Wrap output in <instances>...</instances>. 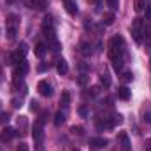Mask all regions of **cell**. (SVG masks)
Instances as JSON below:
<instances>
[{"instance_id":"7c38bea8","label":"cell","mask_w":151,"mask_h":151,"mask_svg":"<svg viewBox=\"0 0 151 151\" xmlns=\"http://www.w3.org/2000/svg\"><path fill=\"white\" fill-rule=\"evenodd\" d=\"M46 51H47V46H46V44L39 42L37 46H35V56H39V58H44Z\"/></svg>"},{"instance_id":"6da1fadb","label":"cell","mask_w":151,"mask_h":151,"mask_svg":"<svg viewBox=\"0 0 151 151\" xmlns=\"http://www.w3.org/2000/svg\"><path fill=\"white\" fill-rule=\"evenodd\" d=\"M123 51H125V40L121 35H116L111 40V49H109V56L111 60H116V58H123Z\"/></svg>"},{"instance_id":"7402d4cb","label":"cell","mask_w":151,"mask_h":151,"mask_svg":"<svg viewBox=\"0 0 151 151\" xmlns=\"http://www.w3.org/2000/svg\"><path fill=\"white\" fill-rule=\"evenodd\" d=\"M142 34H144V37L151 39V23H144V27H142Z\"/></svg>"},{"instance_id":"9a60e30c","label":"cell","mask_w":151,"mask_h":151,"mask_svg":"<svg viewBox=\"0 0 151 151\" xmlns=\"http://www.w3.org/2000/svg\"><path fill=\"white\" fill-rule=\"evenodd\" d=\"M65 9L69 14H76L77 12V5H76L74 0H65Z\"/></svg>"},{"instance_id":"ba28073f","label":"cell","mask_w":151,"mask_h":151,"mask_svg":"<svg viewBox=\"0 0 151 151\" xmlns=\"http://www.w3.org/2000/svg\"><path fill=\"white\" fill-rule=\"evenodd\" d=\"M56 70H58V74H62V76H65L69 72V65H67V62H65L63 58L56 62Z\"/></svg>"},{"instance_id":"ffe728a7","label":"cell","mask_w":151,"mask_h":151,"mask_svg":"<svg viewBox=\"0 0 151 151\" xmlns=\"http://www.w3.org/2000/svg\"><path fill=\"white\" fill-rule=\"evenodd\" d=\"M144 4H146L144 0H135V2H134V7H135V11H137V12L144 11V9H146V5H144Z\"/></svg>"},{"instance_id":"ac0fdd59","label":"cell","mask_w":151,"mask_h":151,"mask_svg":"<svg viewBox=\"0 0 151 151\" xmlns=\"http://www.w3.org/2000/svg\"><path fill=\"white\" fill-rule=\"evenodd\" d=\"M102 23H104V25H113V23H114V14H113V12H106V14H104Z\"/></svg>"},{"instance_id":"d4e9b609","label":"cell","mask_w":151,"mask_h":151,"mask_svg":"<svg viewBox=\"0 0 151 151\" xmlns=\"http://www.w3.org/2000/svg\"><path fill=\"white\" fill-rule=\"evenodd\" d=\"M70 132H74V134H77V135H81V134H83V127H72Z\"/></svg>"},{"instance_id":"4316f807","label":"cell","mask_w":151,"mask_h":151,"mask_svg":"<svg viewBox=\"0 0 151 151\" xmlns=\"http://www.w3.org/2000/svg\"><path fill=\"white\" fill-rule=\"evenodd\" d=\"M144 121L146 123H151V111H148V113L144 114Z\"/></svg>"},{"instance_id":"d6986e66","label":"cell","mask_w":151,"mask_h":151,"mask_svg":"<svg viewBox=\"0 0 151 151\" xmlns=\"http://www.w3.org/2000/svg\"><path fill=\"white\" fill-rule=\"evenodd\" d=\"M100 83H102L106 88H107V86H111V77H109V74H106V72H104V74H100Z\"/></svg>"},{"instance_id":"9c48e42d","label":"cell","mask_w":151,"mask_h":151,"mask_svg":"<svg viewBox=\"0 0 151 151\" xmlns=\"http://www.w3.org/2000/svg\"><path fill=\"white\" fill-rule=\"evenodd\" d=\"M90 142H91V146H95V148H99V150H102V148L107 146V139H104V137H95V139H91Z\"/></svg>"},{"instance_id":"52a82bcc","label":"cell","mask_w":151,"mask_h":151,"mask_svg":"<svg viewBox=\"0 0 151 151\" xmlns=\"http://www.w3.org/2000/svg\"><path fill=\"white\" fill-rule=\"evenodd\" d=\"M14 135H16V132H14L11 127H7V128H4V130H2V134H0V139H2V141H11Z\"/></svg>"},{"instance_id":"5b68a950","label":"cell","mask_w":151,"mask_h":151,"mask_svg":"<svg viewBox=\"0 0 151 151\" xmlns=\"http://www.w3.org/2000/svg\"><path fill=\"white\" fill-rule=\"evenodd\" d=\"M27 72H28V63L27 62H19L18 67H16V70H14L16 77H23V76H27Z\"/></svg>"},{"instance_id":"3957f363","label":"cell","mask_w":151,"mask_h":151,"mask_svg":"<svg viewBox=\"0 0 151 151\" xmlns=\"http://www.w3.org/2000/svg\"><path fill=\"white\" fill-rule=\"evenodd\" d=\"M32 137H34V141L40 144L42 142V139H44V128H42V123L37 121L35 125H34V132H32Z\"/></svg>"},{"instance_id":"e0dca14e","label":"cell","mask_w":151,"mask_h":151,"mask_svg":"<svg viewBox=\"0 0 151 151\" xmlns=\"http://www.w3.org/2000/svg\"><path fill=\"white\" fill-rule=\"evenodd\" d=\"M113 69L116 72H121L123 70V58H116L113 60Z\"/></svg>"},{"instance_id":"5bb4252c","label":"cell","mask_w":151,"mask_h":151,"mask_svg":"<svg viewBox=\"0 0 151 151\" xmlns=\"http://www.w3.org/2000/svg\"><path fill=\"white\" fill-rule=\"evenodd\" d=\"M28 4H30V7H34L37 11H42L46 7V0H28Z\"/></svg>"},{"instance_id":"83f0119b","label":"cell","mask_w":151,"mask_h":151,"mask_svg":"<svg viewBox=\"0 0 151 151\" xmlns=\"http://www.w3.org/2000/svg\"><path fill=\"white\" fill-rule=\"evenodd\" d=\"M90 90H91L90 93H91L93 97H95V95H99V86H93V88H90Z\"/></svg>"},{"instance_id":"4dcf8cb0","label":"cell","mask_w":151,"mask_h":151,"mask_svg":"<svg viewBox=\"0 0 151 151\" xmlns=\"http://www.w3.org/2000/svg\"><path fill=\"white\" fill-rule=\"evenodd\" d=\"M77 69H79V70H88V65H86V63H79Z\"/></svg>"},{"instance_id":"8992f818","label":"cell","mask_w":151,"mask_h":151,"mask_svg":"<svg viewBox=\"0 0 151 151\" xmlns=\"http://www.w3.org/2000/svg\"><path fill=\"white\" fill-rule=\"evenodd\" d=\"M118 141L121 142V148H123V151H130V141H128V135H127L125 132H121V134L118 135Z\"/></svg>"},{"instance_id":"4fadbf2b","label":"cell","mask_w":151,"mask_h":151,"mask_svg":"<svg viewBox=\"0 0 151 151\" xmlns=\"http://www.w3.org/2000/svg\"><path fill=\"white\" fill-rule=\"evenodd\" d=\"M63 123H65V111H62V109H60L58 113L55 114V125H56V127H60V125H63Z\"/></svg>"},{"instance_id":"836d02e7","label":"cell","mask_w":151,"mask_h":151,"mask_svg":"<svg viewBox=\"0 0 151 151\" xmlns=\"http://www.w3.org/2000/svg\"><path fill=\"white\" fill-rule=\"evenodd\" d=\"M146 150H151V139L146 141Z\"/></svg>"},{"instance_id":"d6a6232c","label":"cell","mask_w":151,"mask_h":151,"mask_svg":"<svg viewBox=\"0 0 151 151\" xmlns=\"http://www.w3.org/2000/svg\"><path fill=\"white\" fill-rule=\"evenodd\" d=\"M30 107H32V111H34V109H39V102H35V100H34V102L30 104Z\"/></svg>"},{"instance_id":"cb8c5ba5","label":"cell","mask_w":151,"mask_h":151,"mask_svg":"<svg viewBox=\"0 0 151 151\" xmlns=\"http://www.w3.org/2000/svg\"><path fill=\"white\" fill-rule=\"evenodd\" d=\"M121 121H123V116H119V114H118V116H114L113 119H111V123H113V127H114V125H119Z\"/></svg>"},{"instance_id":"277c9868","label":"cell","mask_w":151,"mask_h":151,"mask_svg":"<svg viewBox=\"0 0 151 151\" xmlns=\"http://www.w3.org/2000/svg\"><path fill=\"white\" fill-rule=\"evenodd\" d=\"M37 90L42 97H51V95H53V88H51V84H49L47 81H40L37 84Z\"/></svg>"},{"instance_id":"44dd1931","label":"cell","mask_w":151,"mask_h":151,"mask_svg":"<svg viewBox=\"0 0 151 151\" xmlns=\"http://www.w3.org/2000/svg\"><path fill=\"white\" fill-rule=\"evenodd\" d=\"M88 81H90V76H88V74H81L79 77H77V83H79L81 86H86V84H88Z\"/></svg>"},{"instance_id":"7a4b0ae2","label":"cell","mask_w":151,"mask_h":151,"mask_svg":"<svg viewBox=\"0 0 151 151\" xmlns=\"http://www.w3.org/2000/svg\"><path fill=\"white\" fill-rule=\"evenodd\" d=\"M18 23H19V19H18V16H16V14H11V16L7 18V39H14V37H16Z\"/></svg>"},{"instance_id":"e575fe53","label":"cell","mask_w":151,"mask_h":151,"mask_svg":"<svg viewBox=\"0 0 151 151\" xmlns=\"http://www.w3.org/2000/svg\"><path fill=\"white\" fill-rule=\"evenodd\" d=\"M72 151H81V150H72Z\"/></svg>"},{"instance_id":"603a6c76","label":"cell","mask_w":151,"mask_h":151,"mask_svg":"<svg viewBox=\"0 0 151 151\" xmlns=\"http://www.w3.org/2000/svg\"><path fill=\"white\" fill-rule=\"evenodd\" d=\"M121 79H123V81H127V83H128V81H132V79H134V74H132V72H128V70H127V72H123V76H121Z\"/></svg>"},{"instance_id":"2e32d148","label":"cell","mask_w":151,"mask_h":151,"mask_svg":"<svg viewBox=\"0 0 151 151\" xmlns=\"http://www.w3.org/2000/svg\"><path fill=\"white\" fill-rule=\"evenodd\" d=\"M60 104H62V107L65 109V107H69V104H70V95L65 91V93H62V97H60Z\"/></svg>"},{"instance_id":"484cf974","label":"cell","mask_w":151,"mask_h":151,"mask_svg":"<svg viewBox=\"0 0 151 151\" xmlns=\"http://www.w3.org/2000/svg\"><path fill=\"white\" fill-rule=\"evenodd\" d=\"M107 5H109L111 9H116V7H118V0H107Z\"/></svg>"},{"instance_id":"f1b7e54d","label":"cell","mask_w":151,"mask_h":151,"mask_svg":"<svg viewBox=\"0 0 151 151\" xmlns=\"http://www.w3.org/2000/svg\"><path fill=\"white\" fill-rule=\"evenodd\" d=\"M0 121H2V123H7V121H9V114H2V116H0Z\"/></svg>"},{"instance_id":"1f68e13d","label":"cell","mask_w":151,"mask_h":151,"mask_svg":"<svg viewBox=\"0 0 151 151\" xmlns=\"http://www.w3.org/2000/svg\"><path fill=\"white\" fill-rule=\"evenodd\" d=\"M18 151H28V146H27V144H19Z\"/></svg>"},{"instance_id":"f546056e","label":"cell","mask_w":151,"mask_h":151,"mask_svg":"<svg viewBox=\"0 0 151 151\" xmlns=\"http://www.w3.org/2000/svg\"><path fill=\"white\" fill-rule=\"evenodd\" d=\"M146 19L151 23V7H148V9H146Z\"/></svg>"},{"instance_id":"8fae6325","label":"cell","mask_w":151,"mask_h":151,"mask_svg":"<svg viewBox=\"0 0 151 151\" xmlns=\"http://www.w3.org/2000/svg\"><path fill=\"white\" fill-rule=\"evenodd\" d=\"M118 97H119L121 100H128V99H130V90H128L127 86H119V88H118Z\"/></svg>"},{"instance_id":"30bf717a","label":"cell","mask_w":151,"mask_h":151,"mask_svg":"<svg viewBox=\"0 0 151 151\" xmlns=\"http://www.w3.org/2000/svg\"><path fill=\"white\" fill-rule=\"evenodd\" d=\"M79 51H81V55H83V56H91V53H93L91 44H88V42H83V44H81V47H79Z\"/></svg>"}]
</instances>
